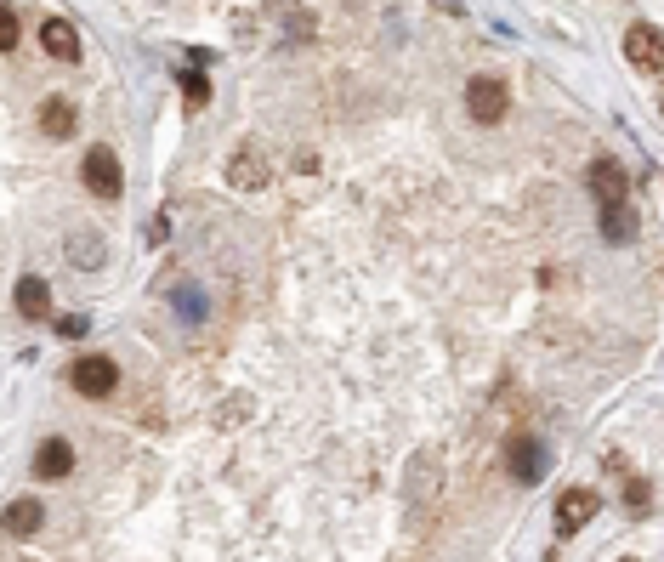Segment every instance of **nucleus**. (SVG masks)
<instances>
[{
  "mask_svg": "<svg viewBox=\"0 0 664 562\" xmlns=\"http://www.w3.org/2000/svg\"><path fill=\"white\" fill-rule=\"evenodd\" d=\"M466 108H472V120H483V125H500L506 120V86L494 80V74H472L466 80Z\"/></svg>",
  "mask_w": 664,
  "mask_h": 562,
  "instance_id": "3",
  "label": "nucleus"
},
{
  "mask_svg": "<svg viewBox=\"0 0 664 562\" xmlns=\"http://www.w3.org/2000/svg\"><path fill=\"white\" fill-rule=\"evenodd\" d=\"M659 108H664V103H659Z\"/></svg>",
  "mask_w": 664,
  "mask_h": 562,
  "instance_id": "21",
  "label": "nucleus"
},
{
  "mask_svg": "<svg viewBox=\"0 0 664 562\" xmlns=\"http://www.w3.org/2000/svg\"><path fill=\"white\" fill-rule=\"evenodd\" d=\"M12 301H18L23 318H52V290H46V279H18Z\"/></svg>",
  "mask_w": 664,
  "mask_h": 562,
  "instance_id": "14",
  "label": "nucleus"
},
{
  "mask_svg": "<svg viewBox=\"0 0 664 562\" xmlns=\"http://www.w3.org/2000/svg\"><path fill=\"white\" fill-rule=\"evenodd\" d=\"M40 46H46L52 57H63V63H74V57H80V35H74L63 18H46V23H40Z\"/></svg>",
  "mask_w": 664,
  "mask_h": 562,
  "instance_id": "13",
  "label": "nucleus"
},
{
  "mask_svg": "<svg viewBox=\"0 0 664 562\" xmlns=\"http://www.w3.org/2000/svg\"><path fill=\"white\" fill-rule=\"evenodd\" d=\"M596 517V489H562L557 500V534H574Z\"/></svg>",
  "mask_w": 664,
  "mask_h": 562,
  "instance_id": "7",
  "label": "nucleus"
},
{
  "mask_svg": "<svg viewBox=\"0 0 664 562\" xmlns=\"http://www.w3.org/2000/svg\"><path fill=\"white\" fill-rule=\"evenodd\" d=\"M74 125H80V114H74V103L69 97H46V103H40V131H46V137H74Z\"/></svg>",
  "mask_w": 664,
  "mask_h": 562,
  "instance_id": "11",
  "label": "nucleus"
},
{
  "mask_svg": "<svg viewBox=\"0 0 664 562\" xmlns=\"http://www.w3.org/2000/svg\"><path fill=\"white\" fill-rule=\"evenodd\" d=\"M585 182H591L596 205H619V199L630 194V176H625V165H619V159H591Z\"/></svg>",
  "mask_w": 664,
  "mask_h": 562,
  "instance_id": "6",
  "label": "nucleus"
},
{
  "mask_svg": "<svg viewBox=\"0 0 664 562\" xmlns=\"http://www.w3.org/2000/svg\"><path fill=\"white\" fill-rule=\"evenodd\" d=\"M69 262L103 267V245H97V233H74V239H69Z\"/></svg>",
  "mask_w": 664,
  "mask_h": 562,
  "instance_id": "15",
  "label": "nucleus"
},
{
  "mask_svg": "<svg viewBox=\"0 0 664 562\" xmlns=\"http://www.w3.org/2000/svg\"><path fill=\"white\" fill-rule=\"evenodd\" d=\"M69 381H74V392H80V398H108V392L120 387V364L97 352V358H80V364L69 369Z\"/></svg>",
  "mask_w": 664,
  "mask_h": 562,
  "instance_id": "4",
  "label": "nucleus"
},
{
  "mask_svg": "<svg viewBox=\"0 0 664 562\" xmlns=\"http://www.w3.org/2000/svg\"><path fill=\"white\" fill-rule=\"evenodd\" d=\"M630 506H636V511L647 506V483H642V477H630Z\"/></svg>",
  "mask_w": 664,
  "mask_h": 562,
  "instance_id": "19",
  "label": "nucleus"
},
{
  "mask_svg": "<svg viewBox=\"0 0 664 562\" xmlns=\"http://www.w3.org/2000/svg\"><path fill=\"white\" fill-rule=\"evenodd\" d=\"M40 523H46V506H40V500H12V506H6V517H0V528H6L12 540L40 534Z\"/></svg>",
  "mask_w": 664,
  "mask_h": 562,
  "instance_id": "9",
  "label": "nucleus"
},
{
  "mask_svg": "<svg viewBox=\"0 0 664 562\" xmlns=\"http://www.w3.org/2000/svg\"><path fill=\"white\" fill-rule=\"evenodd\" d=\"M506 472L517 477V483H540V477L551 472V449H545L540 438H528V432H511L506 438Z\"/></svg>",
  "mask_w": 664,
  "mask_h": 562,
  "instance_id": "2",
  "label": "nucleus"
},
{
  "mask_svg": "<svg viewBox=\"0 0 664 562\" xmlns=\"http://www.w3.org/2000/svg\"><path fill=\"white\" fill-rule=\"evenodd\" d=\"M35 472L46 477V483H57V477H69V472H74V449H69L63 438H46V443L35 449Z\"/></svg>",
  "mask_w": 664,
  "mask_h": 562,
  "instance_id": "10",
  "label": "nucleus"
},
{
  "mask_svg": "<svg viewBox=\"0 0 664 562\" xmlns=\"http://www.w3.org/2000/svg\"><path fill=\"white\" fill-rule=\"evenodd\" d=\"M228 182H233V188H262V182H267V159H262V148H256V142H245V148L233 154Z\"/></svg>",
  "mask_w": 664,
  "mask_h": 562,
  "instance_id": "8",
  "label": "nucleus"
},
{
  "mask_svg": "<svg viewBox=\"0 0 664 562\" xmlns=\"http://www.w3.org/2000/svg\"><path fill=\"white\" fill-rule=\"evenodd\" d=\"M182 91H188V108H205V103H210V80H205L199 69L182 74Z\"/></svg>",
  "mask_w": 664,
  "mask_h": 562,
  "instance_id": "16",
  "label": "nucleus"
},
{
  "mask_svg": "<svg viewBox=\"0 0 664 562\" xmlns=\"http://www.w3.org/2000/svg\"><path fill=\"white\" fill-rule=\"evenodd\" d=\"M625 57H630V69L659 74L664 69V35L653 29V23H630L625 29Z\"/></svg>",
  "mask_w": 664,
  "mask_h": 562,
  "instance_id": "5",
  "label": "nucleus"
},
{
  "mask_svg": "<svg viewBox=\"0 0 664 562\" xmlns=\"http://www.w3.org/2000/svg\"><path fill=\"white\" fill-rule=\"evenodd\" d=\"M80 182H86L97 199H120L125 194V171H120V154L114 148H86V159H80Z\"/></svg>",
  "mask_w": 664,
  "mask_h": 562,
  "instance_id": "1",
  "label": "nucleus"
},
{
  "mask_svg": "<svg viewBox=\"0 0 664 562\" xmlns=\"http://www.w3.org/2000/svg\"><path fill=\"white\" fill-rule=\"evenodd\" d=\"M86 330H91L86 313H63V318H57V335H69V341H74V335H86Z\"/></svg>",
  "mask_w": 664,
  "mask_h": 562,
  "instance_id": "18",
  "label": "nucleus"
},
{
  "mask_svg": "<svg viewBox=\"0 0 664 562\" xmlns=\"http://www.w3.org/2000/svg\"><path fill=\"white\" fill-rule=\"evenodd\" d=\"M625 562H636V557H625Z\"/></svg>",
  "mask_w": 664,
  "mask_h": 562,
  "instance_id": "20",
  "label": "nucleus"
},
{
  "mask_svg": "<svg viewBox=\"0 0 664 562\" xmlns=\"http://www.w3.org/2000/svg\"><path fill=\"white\" fill-rule=\"evenodd\" d=\"M18 40H23V23H18V12H12V6H0V52H12Z\"/></svg>",
  "mask_w": 664,
  "mask_h": 562,
  "instance_id": "17",
  "label": "nucleus"
},
{
  "mask_svg": "<svg viewBox=\"0 0 664 562\" xmlns=\"http://www.w3.org/2000/svg\"><path fill=\"white\" fill-rule=\"evenodd\" d=\"M602 239H608V245H630V239H636V211H630V199L602 205Z\"/></svg>",
  "mask_w": 664,
  "mask_h": 562,
  "instance_id": "12",
  "label": "nucleus"
}]
</instances>
